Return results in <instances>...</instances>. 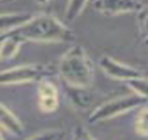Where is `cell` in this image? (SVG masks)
<instances>
[{
    "mask_svg": "<svg viewBox=\"0 0 148 140\" xmlns=\"http://www.w3.org/2000/svg\"><path fill=\"white\" fill-rule=\"evenodd\" d=\"M38 3H41V5H47V3H51L52 0H36Z\"/></svg>",
    "mask_w": 148,
    "mask_h": 140,
    "instance_id": "18",
    "label": "cell"
},
{
    "mask_svg": "<svg viewBox=\"0 0 148 140\" xmlns=\"http://www.w3.org/2000/svg\"><path fill=\"white\" fill-rule=\"evenodd\" d=\"M38 107L43 113H52L58 109L60 104V93L58 87L55 83H52L51 80L43 79L38 83Z\"/></svg>",
    "mask_w": 148,
    "mask_h": 140,
    "instance_id": "7",
    "label": "cell"
},
{
    "mask_svg": "<svg viewBox=\"0 0 148 140\" xmlns=\"http://www.w3.org/2000/svg\"><path fill=\"white\" fill-rule=\"evenodd\" d=\"M134 131L140 137H148V104L139 107L134 118Z\"/></svg>",
    "mask_w": 148,
    "mask_h": 140,
    "instance_id": "12",
    "label": "cell"
},
{
    "mask_svg": "<svg viewBox=\"0 0 148 140\" xmlns=\"http://www.w3.org/2000/svg\"><path fill=\"white\" fill-rule=\"evenodd\" d=\"M98 66L101 68V71H103L106 76H109V77H112L115 80H121V82H128V80H131V79H136V77H139V76H142V72L137 68L129 66V65H126V63H121V61L115 60V58H112V57H107V55H104V57L99 58Z\"/></svg>",
    "mask_w": 148,
    "mask_h": 140,
    "instance_id": "5",
    "label": "cell"
},
{
    "mask_svg": "<svg viewBox=\"0 0 148 140\" xmlns=\"http://www.w3.org/2000/svg\"><path fill=\"white\" fill-rule=\"evenodd\" d=\"M63 87H65V92L74 107L85 109V107L90 106L91 94L88 92V88H79V87H69V85H63Z\"/></svg>",
    "mask_w": 148,
    "mask_h": 140,
    "instance_id": "11",
    "label": "cell"
},
{
    "mask_svg": "<svg viewBox=\"0 0 148 140\" xmlns=\"http://www.w3.org/2000/svg\"><path fill=\"white\" fill-rule=\"evenodd\" d=\"M136 14H137V27H139L140 40L148 43V6L143 5Z\"/></svg>",
    "mask_w": 148,
    "mask_h": 140,
    "instance_id": "14",
    "label": "cell"
},
{
    "mask_svg": "<svg viewBox=\"0 0 148 140\" xmlns=\"http://www.w3.org/2000/svg\"><path fill=\"white\" fill-rule=\"evenodd\" d=\"M128 87L132 90L134 94H137L139 98H142L143 101L148 104V77H145V76H139V77L136 79H131L128 80Z\"/></svg>",
    "mask_w": 148,
    "mask_h": 140,
    "instance_id": "13",
    "label": "cell"
},
{
    "mask_svg": "<svg viewBox=\"0 0 148 140\" xmlns=\"http://www.w3.org/2000/svg\"><path fill=\"white\" fill-rule=\"evenodd\" d=\"M55 74L63 85L88 88L95 77L93 63L80 46H73L60 57Z\"/></svg>",
    "mask_w": 148,
    "mask_h": 140,
    "instance_id": "2",
    "label": "cell"
},
{
    "mask_svg": "<svg viewBox=\"0 0 148 140\" xmlns=\"http://www.w3.org/2000/svg\"><path fill=\"white\" fill-rule=\"evenodd\" d=\"M55 74V68L49 65H21L0 69V87L3 85H25L40 82Z\"/></svg>",
    "mask_w": 148,
    "mask_h": 140,
    "instance_id": "3",
    "label": "cell"
},
{
    "mask_svg": "<svg viewBox=\"0 0 148 140\" xmlns=\"http://www.w3.org/2000/svg\"><path fill=\"white\" fill-rule=\"evenodd\" d=\"M21 41L33 43H73L74 33L68 25L52 14H32L29 20L21 24L14 30L8 31Z\"/></svg>",
    "mask_w": 148,
    "mask_h": 140,
    "instance_id": "1",
    "label": "cell"
},
{
    "mask_svg": "<svg viewBox=\"0 0 148 140\" xmlns=\"http://www.w3.org/2000/svg\"><path fill=\"white\" fill-rule=\"evenodd\" d=\"M0 140H3V135L2 134H0Z\"/></svg>",
    "mask_w": 148,
    "mask_h": 140,
    "instance_id": "19",
    "label": "cell"
},
{
    "mask_svg": "<svg viewBox=\"0 0 148 140\" xmlns=\"http://www.w3.org/2000/svg\"><path fill=\"white\" fill-rule=\"evenodd\" d=\"M22 41L11 33H5L0 40V60H10L19 52Z\"/></svg>",
    "mask_w": 148,
    "mask_h": 140,
    "instance_id": "9",
    "label": "cell"
},
{
    "mask_svg": "<svg viewBox=\"0 0 148 140\" xmlns=\"http://www.w3.org/2000/svg\"><path fill=\"white\" fill-rule=\"evenodd\" d=\"M57 140H63V137H60V139H57Z\"/></svg>",
    "mask_w": 148,
    "mask_h": 140,
    "instance_id": "20",
    "label": "cell"
},
{
    "mask_svg": "<svg viewBox=\"0 0 148 140\" xmlns=\"http://www.w3.org/2000/svg\"><path fill=\"white\" fill-rule=\"evenodd\" d=\"M143 6L140 0H93L95 11L106 16H118L137 13Z\"/></svg>",
    "mask_w": 148,
    "mask_h": 140,
    "instance_id": "6",
    "label": "cell"
},
{
    "mask_svg": "<svg viewBox=\"0 0 148 140\" xmlns=\"http://www.w3.org/2000/svg\"><path fill=\"white\" fill-rule=\"evenodd\" d=\"M147 104L142 98H139L137 94H125V96L114 98L110 101H106L101 106H98L96 109L88 115L90 123H101V121H107L110 118H115L118 115H123L126 112L132 109H139L140 106Z\"/></svg>",
    "mask_w": 148,
    "mask_h": 140,
    "instance_id": "4",
    "label": "cell"
},
{
    "mask_svg": "<svg viewBox=\"0 0 148 140\" xmlns=\"http://www.w3.org/2000/svg\"><path fill=\"white\" fill-rule=\"evenodd\" d=\"M73 140H95L84 126H77L73 132Z\"/></svg>",
    "mask_w": 148,
    "mask_h": 140,
    "instance_id": "17",
    "label": "cell"
},
{
    "mask_svg": "<svg viewBox=\"0 0 148 140\" xmlns=\"http://www.w3.org/2000/svg\"><path fill=\"white\" fill-rule=\"evenodd\" d=\"M32 17L30 13H5L0 14V33H8Z\"/></svg>",
    "mask_w": 148,
    "mask_h": 140,
    "instance_id": "10",
    "label": "cell"
},
{
    "mask_svg": "<svg viewBox=\"0 0 148 140\" xmlns=\"http://www.w3.org/2000/svg\"><path fill=\"white\" fill-rule=\"evenodd\" d=\"M88 0H68L66 5V20H74L82 14Z\"/></svg>",
    "mask_w": 148,
    "mask_h": 140,
    "instance_id": "15",
    "label": "cell"
},
{
    "mask_svg": "<svg viewBox=\"0 0 148 140\" xmlns=\"http://www.w3.org/2000/svg\"><path fill=\"white\" fill-rule=\"evenodd\" d=\"M60 137H65V132L63 131H47V132H40V134H35L29 137L27 140H57Z\"/></svg>",
    "mask_w": 148,
    "mask_h": 140,
    "instance_id": "16",
    "label": "cell"
},
{
    "mask_svg": "<svg viewBox=\"0 0 148 140\" xmlns=\"http://www.w3.org/2000/svg\"><path fill=\"white\" fill-rule=\"evenodd\" d=\"M0 128L10 132L11 135H21L24 132V126L21 120L2 102H0Z\"/></svg>",
    "mask_w": 148,
    "mask_h": 140,
    "instance_id": "8",
    "label": "cell"
}]
</instances>
